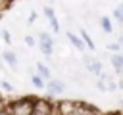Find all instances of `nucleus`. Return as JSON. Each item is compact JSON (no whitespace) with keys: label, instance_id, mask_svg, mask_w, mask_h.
I'll list each match as a JSON object with an SVG mask.
<instances>
[{"label":"nucleus","instance_id":"obj_21","mask_svg":"<svg viewBox=\"0 0 123 115\" xmlns=\"http://www.w3.org/2000/svg\"><path fill=\"white\" fill-rule=\"evenodd\" d=\"M108 50H111V52L117 54V52L121 50V44H119V42H111V44H108Z\"/></svg>","mask_w":123,"mask_h":115},{"label":"nucleus","instance_id":"obj_15","mask_svg":"<svg viewBox=\"0 0 123 115\" xmlns=\"http://www.w3.org/2000/svg\"><path fill=\"white\" fill-rule=\"evenodd\" d=\"M96 88H98L100 92H108V86H106L104 77H98V80H96Z\"/></svg>","mask_w":123,"mask_h":115},{"label":"nucleus","instance_id":"obj_26","mask_svg":"<svg viewBox=\"0 0 123 115\" xmlns=\"http://www.w3.org/2000/svg\"><path fill=\"white\" fill-rule=\"evenodd\" d=\"M117 8H119V10H121V12H123V2H121V4H119V6H117Z\"/></svg>","mask_w":123,"mask_h":115},{"label":"nucleus","instance_id":"obj_18","mask_svg":"<svg viewBox=\"0 0 123 115\" xmlns=\"http://www.w3.org/2000/svg\"><path fill=\"white\" fill-rule=\"evenodd\" d=\"M0 82H2L0 86H2L4 92H13V84H12V82H8V80H0Z\"/></svg>","mask_w":123,"mask_h":115},{"label":"nucleus","instance_id":"obj_25","mask_svg":"<svg viewBox=\"0 0 123 115\" xmlns=\"http://www.w3.org/2000/svg\"><path fill=\"white\" fill-rule=\"evenodd\" d=\"M117 42H119V44H121V46H123V34H121V36H119V40H117Z\"/></svg>","mask_w":123,"mask_h":115},{"label":"nucleus","instance_id":"obj_24","mask_svg":"<svg viewBox=\"0 0 123 115\" xmlns=\"http://www.w3.org/2000/svg\"><path fill=\"white\" fill-rule=\"evenodd\" d=\"M0 115H10V113H8L6 109H0Z\"/></svg>","mask_w":123,"mask_h":115},{"label":"nucleus","instance_id":"obj_22","mask_svg":"<svg viewBox=\"0 0 123 115\" xmlns=\"http://www.w3.org/2000/svg\"><path fill=\"white\" fill-rule=\"evenodd\" d=\"M25 44H27V46H35V44H37V40H35L31 34H27V36H25Z\"/></svg>","mask_w":123,"mask_h":115},{"label":"nucleus","instance_id":"obj_7","mask_svg":"<svg viewBox=\"0 0 123 115\" xmlns=\"http://www.w3.org/2000/svg\"><path fill=\"white\" fill-rule=\"evenodd\" d=\"M65 36H67V40H69V42H71V44H73V46H75V48H77L79 52H85V50H86V44L83 42L81 34H75V33L67 31V34H65Z\"/></svg>","mask_w":123,"mask_h":115},{"label":"nucleus","instance_id":"obj_11","mask_svg":"<svg viewBox=\"0 0 123 115\" xmlns=\"http://www.w3.org/2000/svg\"><path fill=\"white\" fill-rule=\"evenodd\" d=\"M100 27H102V31H104V33H108V34H110V33L113 31L111 19H110L108 15H102V17H100Z\"/></svg>","mask_w":123,"mask_h":115},{"label":"nucleus","instance_id":"obj_6","mask_svg":"<svg viewBox=\"0 0 123 115\" xmlns=\"http://www.w3.org/2000/svg\"><path fill=\"white\" fill-rule=\"evenodd\" d=\"M71 115H100V111L90 105V104H85V102H77V107Z\"/></svg>","mask_w":123,"mask_h":115},{"label":"nucleus","instance_id":"obj_17","mask_svg":"<svg viewBox=\"0 0 123 115\" xmlns=\"http://www.w3.org/2000/svg\"><path fill=\"white\" fill-rule=\"evenodd\" d=\"M44 15L48 17V21L56 17V13H54V10H52V6H44Z\"/></svg>","mask_w":123,"mask_h":115},{"label":"nucleus","instance_id":"obj_10","mask_svg":"<svg viewBox=\"0 0 123 115\" xmlns=\"http://www.w3.org/2000/svg\"><path fill=\"white\" fill-rule=\"evenodd\" d=\"M111 65L115 69V73H123V54H113L111 56Z\"/></svg>","mask_w":123,"mask_h":115},{"label":"nucleus","instance_id":"obj_14","mask_svg":"<svg viewBox=\"0 0 123 115\" xmlns=\"http://www.w3.org/2000/svg\"><path fill=\"white\" fill-rule=\"evenodd\" d=\"M104 77V80H106V86H108V92H115L117 88H119V84L111 79V77H108V75H102Z\"/></svg>","mask_w":123,"mask_h":115},{"label":"nucleus","instance_id":"obj_20","mask_svg":"<svg viewBox=\"0 0 123 115\" xmlns=\"http://www.w3.org/2000/svg\"><path fill=\"white\" fill-rule=\"evenodd\" d=\"M50 27H52V31L54 33H60V23H58V19L54 17V19H50Z\"/></svg>","mask_w":123,"mask_h":115},{"label":"nucleus","instance_id":"obj_5","mask_svg":"<svg viewBox=\"0 0 123 115\" xmlns=\"http://www.w3.org/2000/svg\"><path fill=\"white\" fill-rule=\"evenodd\" d=\"M83 61H85L86 71H88V73H92L94 77H102V75H104L102 63H100L98 59H94V58H90V56H85V58H83Z\"/></svg>","mask_w":123,"mask_h":115},{"label":"nucleus","instance_id":"obj_19","mask_svg":"<svg viewBox=\"0 0 123 115\" xmlns=\"http://www.w3.org/2000/svg\"><path fill=\"white\" fill-rule=\"evenodd\" d=\"M113 17H115V19H117V21L123 25V12H121L119 8H115V10H113Z\"/></svg>","mask_w":123,"mask_h":115},{"label":"nucleus","instance_id":"obj_27","mask_svg":"<svg viewBox=\"0 0 123 115\" xmlns=\"http://www.w3.org/2000/svg\"><path fill=\"white\" fill-rule=\"evenodd\" d=\"M117 115H123V109H121V111H117Z\"/></svg>","mask_w":123,"mask_h":115},{"label":"nucleus","instance_id":"obj_9","mask_svg":"<svg viewBox=\"0 0 123 115\" xmlns=\"http://www.w3.org/2000/svg\"><path fill=\"white\" fill-rule=\"evenodd\" d=\"M37 75H40L44 80H50V79H52L50 67H48L46 63H42V61H38V63H37Z\"/></svg>","mask_w":123,"mask_h":115},{"label":"nucleus","instance_id":"obj_12","mask_svg":"<svg viewBox=\"0 0 123 115\" xmlns=\"http://www.w3.org/2000/svg\"><path fill=\"white\" fill-rule=\"evenodd\" d=\"M79 34H81V38H83V42L86 44V48L94 52V42H92V38H90V34H88V33L85 31V29H79Z\"/></svg>","mask_w":123,"mask_h":115},{"label":"nucleus","instance_id":"obj_1","mask_svg":"<svg viewBox=\"0 0 123 115\" xmlns=\"http://www.w3.org/2000/svg\"><path fill=\"white\" fill-rule=\"evenodd\" d=\"M35 100H37V98H33V96L10 100L4 109H6L10 115H33V113H35Z\"/></svg>","mask_w":123,"mask_h":115},{"label":"nucleus","instance_id":"obj_4","mask_svg":"<svg viewBox=\"0 0 123 115\" xmlns=\"http://www.w3.org/2000/svg\"><path fill=\"white\" fill-rule=\"evenodd\" d=\"M46 90H48V98L62 96L65 92V82L60 79H50V80H46Z\"/></svg>","mask_w":123,"mask_h":115},{"label":"nucleus","instance_id":"obj_2","mask_svg":"<svg viewBox=\"0 0 123 115\" xmlns=\"http://www.w3.org/2000/svg\"><path fill=\"white\" fill-rule=\"evenodd\" d=\"M33 115H58L56 104H52L48 98H37L35 100V113Z\"/></svg>","mask_w":123,"mask_h":115},{"label":"nucleus","instance_id":"obj_13","mask_svg":"<svg viewBox=\"0 0 123 115\" xmlns=\"http://www.w3.org/2000/svg\"><path fill=\"white\" fill-rule=\"evenodd\" d=\"M31 82H33V86H35V88H46V80H44L40 75H37V73L31 77Z\"/></svg>","mask_w":123,"mask_h":115},{"label":"nucleus","instance_id":"obj_8","mask_svg":"<svg viewBox=\"0 0 123 115\" xmlns=\"http://www.w3.org/2000/svg\"><path fill=\"white\" fill-rule=\"evenodd\" d=\"M2 59H4L12 69H15V67H17V56H15V52H12V50L2 52Z\"/></svg>","mask_w":123,"mask_h":115},{"label":"nucleus","instance_id":"obj_3","mask_svg":"<svg viewBox=\"0 0 123 115\" xmlns=\"http://www.w3.org/2000/svg\"><path fill=\"white\" fill-rule=\"evenodd\" d=\"M38 50H40L46 58H50L52 52H54V38H52L48 33H44V31L38 34Z\"/></svg>","mask_w":123,"mask_h":115},{"label":"nucleus","instance_id":"obj_16","mask_svg":"<svg viewBox=\"0 0 123 115\" xmlns=\"http://www.w3.org/2000/svg\"><path fill=\"white\" fill-rule=\"evenodd\" d=\"M0 34H2V40H4V42H6L8 46H10V44H12V34H10V31L2 29V33H0Z\"/></svg>","mask_w":123,"mask_h":115},{"label":"nucleus","instance_id":"obj_23","mask_svg":"<svg viewBox=\"0 0 123 115\" xmlns=\"http://www.w3.org/2000/svg\"><path fill=\"white\" fill-rule=\"evenodd\" d=\"M35 19H37V13H35V12H31V15H29V23H33Z\"/></svg>","mask_w":123,"mask_h":115}]
</instances>
